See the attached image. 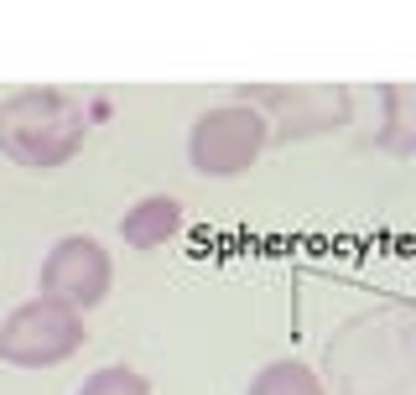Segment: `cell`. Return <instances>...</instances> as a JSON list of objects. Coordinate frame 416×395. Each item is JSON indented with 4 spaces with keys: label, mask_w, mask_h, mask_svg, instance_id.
<instances>
[{
    "label": "cell",
    "mask_w": 416,
    "mask_h": 395,
    "mask_svg": "<svg viewBox=\"0 0 416 395\" xmlns=\"http://www.w3.org/2000/svg\"><path fill=\"white\" fill-rule=\"evenodd\" d=\"M89 136L84 104L63 89H21L0 104V151L21 167H63Z\"/></svg>",
    "instance_id": "1"
},
{
    "label": "cell",
    "mask_w": 416,
    "mask_h": 395,
    "mask_svg": "<svg viewBox=\"0 0 416 395\" xmlns=\"http://www.w3.org/2000/svg\"><path fill=\"white\" fill-rule=\"evenodd\" d=\"M89 328L78 312L58 307L47 297H32L0 323V359L16 364V370H52V364L73 359L84 349Z\"/></svg>",
    "instance_id": "2"
},
{
    "label": "cell",
    "mask_w": 416,
    "mask_h": 395,
    "mask_svg": "<svg viewBox=\"0 0 416 395\" xmlns=\"http://www.w3.org/2000/svg\"><path fill=\"white\" fill-rule=\"evenodd\" d=\"M271 130L250 104H219V110L198 115L193 136H187V162L203 177H239L260 162Z\"/></svg>",
    "instance_id": "3"
},
{
    "label": "cell",
    "mask_w": 416,
    "mask_h": 395,
    "mask_svg": "<svg viewBox=\"0 0 416 395\" xmlns=\"http://www.w3.org/2000/svg\"><path fill=\"white\" fill-rule=\"evenodd\" d=\"M110 281H115V266H110V250L89 234H68L58 240L42 255V271H37V286H42L47 302L68 312H94L104 297H110Z\"/></svg>",
    "instance_id": "4"
},
{
    "label": "cell",
    "mask_w": 416,
    "mask_h": 395,
    "mask_svg": "<svg viewBox=\"0 0 416 395\" xmlns=\"http://www.w3.org/2000/svg\"><path fill=\"white\" fill-rule=\"evenodd\" d=\"M177 229H182V203L177 198H162V193L141 198V203H130L125 214H120V234H125L130 250H156Z\"/></svg>",
    "instance_id": "5"
},
{
    "label": "cell",
    "mask_w": 416,
    "mask_h": 395,
    "mask_svg": "<svg viewBox=\"0 0 416 395\" xmlns=\"http://www.w3.org/2000/svg\"><path fill=\"white\" fill-rule=\"evenodd\" d=\"M245 395H328L313 364L302 359H276L265 370H255V380L245 385Z\"/></svg>",
    "instance_id": "6"
},
{
    "label": "cell",
    "mask_w": 416,
    "mask_h": 395,
    "mask_svg": "<svg viewBox=\"0 0 416 395\" xmlns=\"http://www.w3.org/2000/svg\"><path fill=\"white\" fill-rule=\"evenodd\" d=\"M73 395H151V385H146V375L130 370V364H104V370H94Z\"/></svg>",
    "instance_id": "7"
}]
</instances>
